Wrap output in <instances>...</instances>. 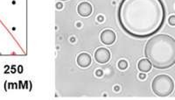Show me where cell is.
I'll list each match as a JSON object with an SVG mask.
<instances>
[{"label":"cell","instance_id":"obj_1","mask_svg":"<svg viewBox=\"0 0 175 100\" xmlns=\"http://www.w3.org/2000/svg\"><path fill=\"white\" fill-rule=\"evenodd\" d=\"M117 19L128 35L139 39L148 38L164 26L165 5L162 0H122Z\"/></svg>","mask_w":175,"mask_h":100},{"label":"cell","instance_id":"obj_2","mask_svg":"<svg viewBox=\"0 0 175 100\" xmlns=\"http://www.w3.org/2000/svg\"><path fill=\"white\" fill-rule=\"evenodd\" d=\"M145 56L158 69H166L175 64V39L167 34L155 35L145 47Z\"/></svg>","mask_w":175,"mask_h":100},{"label":"cell","instance_id":"obj_3","mask_svg":"<svg viewBox=\"0 0 175 100\" xmlns=\"http://www.w3.org/2000/svg\"><path fill=\"white\" fill-rule=\"evenodd\" d=\"M152 89L158 97H168L174 90V81L167 75H158L152 80Z\"/></svg>","mask_w":175,"mask_h":100},{"label":"cell","instance_id":"obj_4","mask_svg":"<svg viewBox=\"0 0 175 100\" xmlns=\"http://www.w3.org/2000/svg\"><path fill=\"white\" fill-rule=\"evenodd\" d=\"M95 60L100 64H105L110 60V52L105 47H100L95 52Z\"/></svg>","mask_w":175,"mask_h":100},{"label":"cell","instance_id":"obj_5","mask_svg":"<svg viewBox=\"0 0 175 100\" xmlns=\"http://www.w3.org/2000/svg\"><path fill=\"white\" fill-rule=\"evenodd\" d=\"M117 39V35L114 31L110 29H105L101 33L100 35V40H101L102 43L104 45H112Z\"/></svg>","mask_w":175,"mask_h":100},{"label":"cell","instance_id":"obj_6","mask_svg":"<svg viewBox=\"0 0 175 100\" xmlns=\"http://www.w3.org/2000/svg\"><path fill=\"white\" fill-rule=\"evenodd\" d=\"M77 12L82 17H89L92 14L93 7L90 3L89 2H82L77 6Z\"/></svg>","mask_w":175,"mask_h":100},{"label":"cell","instance_id":"obj_7","mask_svg":"<svg viewBox=\"0 0 175 100\" xmlns=\"http://www.w3.org/2000/svg\"><path fill=\"white\" fill-rule=\"evenodd\" d=\"M77 64L81 68H88L89 67L91 62H92V58L90 55L87 53H82L77 56Z\"/></svg>","mask_w":175,"mask_h":100},{"label":"cell","instance_id":"obj_8","mask_svg":"<svg viewBox=\"0 0 175 100\" xmlns=\"http://www.w3.org/2000/svg\"><path fill=\"white\" fill-rule=\"evenodd\" d=\"M152 64L151 61L149 59H142L139 61V63H137V68L139 69L143 72V73H146V72H149L151 71L152 69Z\"/></svg>","mask_w":175,"mask_h":100},{"label":"cell","instance_id":"obj_9","mask_svg":"<svg viewBox=\"0 0 175 100\" xmlns=\"http://www.w3.org/2000/svg\"><path fill=\"white\" fill-rule=\"evenodd\" d=\"M128 66H129V64L125 60H121L117 63V67L120 70H125L128 68Z\"/></svg>","mask_w":175,"mask_h":100},{"label":"cell","instance_id":"obj_10","mask_svg":"<svg viewBox=\"0 0 175 100\" xmlns=\"http://www.w3.org/2000/svg\"><path fill=\"white\" fill-rule=\"evenodd\" d=\"M168 23H169L170 26H172V27L175 26V15H172V16L169 17Z\"/></svg>","mask_w":175,"mask_h":100},{"label":"cell","instance_id":"obj_11","mask_svg":"<svg viewBox=\"0 0 175 100\" xmlns=\"http://www.w3.org/2000/svg\"><path fill=\"white\" fill-rule=\"evenodd\" d=\"M103 72L102 69H96V70H95V76H96L97 77H103Z\"/></svg>","mask_w":175,"mask_h":100},{"label":"cell","instance_id":"obj_12","mask_svg":"<svg viewBox=\"0 0 175 100\" xmlns=\"http://www.w3.org/2000/svg\"><path fill=\"white\" fill-rule=\"evenodd\" d=\"M62 7H63V5H62V3H61L60 1H58L57 4H56V8H57V10H61Z\"/></svg>","mask_w":175,"mask_h":100},{"label":"cell","instance_id":"obj_13","mask_svg":"<svg viewBox=\"0 0 175 100\" xmlns=\"http://www.w3.org/2000/svg\"><path fill=\"white\" fill-rule=\"evenodd\" d=\"M139 79L140 80H145V78H146V76H145V74H139Z\"/></svg>","mask_w":175,"mask_h":100},{"label":"cell","instance_id":"obj_14","mask_svg":"<svg viewBox=\"0 0 175 100\" xmlns=\"http://www.w3.org/2000/svg\"><path fill=\"white\" fill-rule=\"evenodd\" d=\"M97 20H98L99 22H103V20H104V18H103V16H102V15L98 16V17H97Z\"/></svg>","mask_w":175,"mask_h":100},{"label":"cell","instance_id":"obj_15","mask_svg":"<svg viewBox=\"0 0 175 100\" xmlns=\"http://www.w3.org/2000/svg\"><path fill=\"white\" fill-rule=\"evenodd\" d=\"M19 72L22 73L23 72V67L22 66H19Z\"/></svg>","mask_w":175,"mask_h":100},{"label":"cell","instance_id":"obj_16","mask_svg":"<svg viewBox=\"0 0 175 100\" xmlns=\"http://www.w3.org/2000/svg\"><path fill=\"white\" fill-rule=\"evenodd\" d=\"M57 1H68V0H57Z\"/></svg>","mask_w":175,"mask_h":100}]
</instances>
